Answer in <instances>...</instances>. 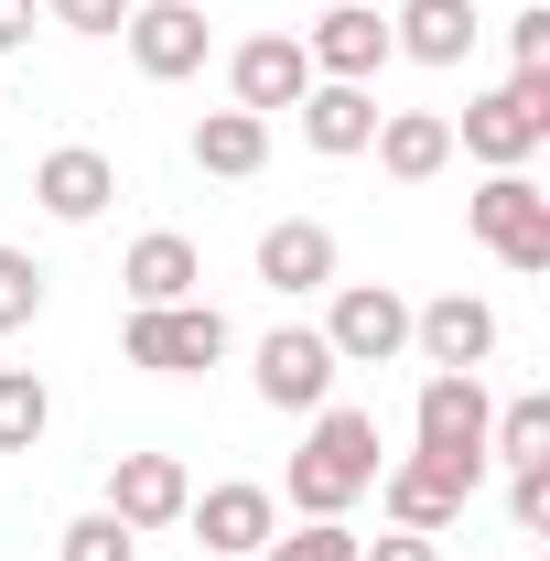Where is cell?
Listing matches in <instances>:
<instances>
[{
  "label": "cell",
  "mask_w": 550,
  "mask_h": 561,
  "mask_svg": "<svg viewBox=\"0 0 550 561\" xmlns=\"http://www.w3.org/2000/svg\"><path fill=\"white\" fill-rule=\"evenodd\" d=\"M378 486V411H313V432H302V454H291V507L302 518H345L356 496Z\"/></svg>",
  "instance_id": "6da1fadb"
},
{
  "label": "cell",
  "mask_w": 550,
  "mask_h": 561,
  "mask_svg": "<svg viewBox=\"0 0 550 561\" xmlns=\"http://www.w3.org/2000/svg\"><path fill=\"white\" fill-rule=\"evenodd\" d=\"M485 421H496V400H485L475 367H432V378H421V411H411L421 465H443L454 486H475L485 476Z\"/></svg>",
  "instance_id": "7a4b0ae2"
},
{
  "label": "cell",
  "mask_w": 550,
  "mask_h": 561,
  "mask_svg": "<svg viewBox=\"0 0 550 561\" xmlns=\"http://www.w3.org/2000/svg\"><path fill=\"white\" fill-rule=\"evenodd\" d=\"M550 140V66L507 76L496 98H465V130H454V151H475L485 173H529V151Z\"/></svg>",
  "instance_id": "3957f363"
},
{
  "label": "cell",
  "mask_w": 550,
  "mask_h": 561,
  "mask_svg": "<svg viewBox=\"0 0 550 561\" xmlns=\"http://www.w3.org/2000/svg\"><path fill=\"white\" fill-rule=\"evenodd\" d=\"M227 346H238V335H227L216 302H151V313H130V335H119V356H130V367H162V378H195V367H216Z\"/></svg>",
  "instance_id": "277c9868"
},
{
  "label": "cell",
  "mask_w": 550,
  "mask_h": 561,
  "mask_svg": "<svg viewBox=\"0 0 550 561\" xmlns=\"http://www.w3.org/2000/svg\"><path fill=\"white\" fill-rule=\"evenodd\" d=\"M465 216H475V238L507 271H550V195L529 173H485L475 195H465Z\"/></svg>",
  "instance_id": "5b68a950"
},
{
  "label": "cell",
  "mask_w": 550,
  "mask_h": 561,
  "mask_svg": "<svg viewBox=\"0 0 550 561\" xmlns=\"http://www.w3.org/2000/svg\"><path fill=\"white\" fill-rule=\"evenodd\" d=\"M313 335L335 346V367H389V356H411V302H400L389 280H345L335 313H324Z\"/></svg>",
  "instance_id": "8992f818"
},
{
  "label": "cell",
  "mask_w": 550,
  "mask_h": 561,
  "mask_svg": "<svg viewBox=\"0 0 550 561\" xmlns=\"http://www.w3.org/2000/svg\"><path fill=\"white\" fill-rule=\"evenodd\" d=\"M184 529L206 540V561H260V540L280 529V496L249 486V476H227V486H206L195 507H184Z\"/></svg>",
  "instance_id": "52a82bcc"
},
{
  "label": "cell",
  "mask_w": 550,
  "mask_h": 561,
  "mask_svg": "<svg viewBox=\"0 0 550 561\" xmlns=\"http://www.w3.org/2000/svg\"><path fill=\"white\" fill-rule=\"evenodd\" d=\"M130 66L151 76V87H173V76L206 66V0H130Z\"/></svg>",
  "instance_id": "ba28073f"
},
{
  "label": "cell",
  "mask_w": 550,
  "mask_h": 561,
  "mask_svg": "<svg viewBox=\"0 0 550 561\" xmlns=\"http://www.w3.org/2000/svg\"><path fill=\"white\" fill-rule=\"evenodd\" d=\"M260 400H271V411H324V400H335V346H324L313 324L260 335Z\"/></svg>",
  "instance_id": "9c48e42d"
},
{
  "label": "cell",
  "mask_w": 550,
  "mask_h": 561,
  "mask_svg": "<svg viewBox=\"0 0 550 561\" xmlns=\"http://www.w3.org/2000/svg\"><path fill=\"white\" fill-rule=\"evenodd\" d=\"M227 87H238V108H249V119H271V108H302V87H313V55H302V33H249V44L227 55Z\"/></svg>",
  "instance_id": "30bf717a"
},
{
  "label": "cell",
  "mask_w": 550,
  "mask_h": 561,
  "mask_svg": "<svg viewBox=\"0 0 550 561\" xmlns=\"http://www.w3.org/2000/svg\"><path fill=\"white\" fill-rule=\"evenodd\" d=\"M302 55H313V76H335V87H367V76L389 66V22L367 0H324V22L302 33Z\"/></svg>",
  "instance_id": "8fae6325"
},
{
  "label": "cell",
  "mask_w": 550,
  "mask_h": 561,
  "mask_svg": "<svg viewBox=\"0 0 550 561\" xmlns=\"http://www.w3.org/2000/svg\"><path fill=\"white\" fill-rule=\"evenodd\" d=\"M184 507H195L184 454H119V465H108V518H130V529H173Z\"/></svg>",
  "instance_id": "7c38bea8"
},
{
  "label": "cell",
  "mask_w": 550,
  "mask_h": 561,
  "mask_svg": "<svg viewBox=\"0 0 550 561\" xmlns=\"http://www.w3.org/2000/svg\"><path fill=\"white\" fill-rule=\"evenodd\" d=\"M411 346L432 356V367H485V356H496V302L432 291V302H411Z\"/></svg>",
  "instance_id": "4fadbf2b"
},
{
  "label": "cell",
  "mask_w": 550,
  "mask_h": 561,
  "mask_svg": "<svg viewBox=\"0 0 550 561\" xmlns=\"http://www.w3.org/2000/svg\"><path fill=\"white\" fill-rule=\"evenodd\" d=\"M378 507H389V529H421V540H443V529H454V518H465V496L475 486H454V476H443V465H378Z\"/></svg>",
  "instance_id": "5bb4252c"
},
{
  "label": "cell",
  "mask_w": 550,
  "mask_h": 561,
  "mask_svg": "<svg viewBox=\"0 0 550 561\" xmlns=\"http://www.w3.org/2000/svg\"><path fill=\"white\" fill-rule=\"evenodd\" d=\"M33 195H44V216L87 227V216H108V195H119V162H108V151H87V140H66V151H44V162H33Z\"/></svg>",
  "instance_id": "9a60e30c"
},
{
  "label": "cell",
  "mask_w": 550,
  "mask_h": 561,
  "mask_svg": "<svg viewBox=\"0 0 550 561\" xmlns=\"http://www.w3.org/2000/svg\"><path fill=\"white\" fill-rule=\"evenodd\" d=\"M475 0H400L389 11V55H411V66H465L475 55Z\"/></svg>",
  "instance_id": "2e32d148"
},
{
  "label": "cell",
  "mask_w": 550,
  "mask_h": 561,
  "mask_svg": "<svg viewBox=\"0 0 550 561\" xmlns=\"http://www.w3.org/2000/svg\"><path fill=\"white\" fill-rule=\"evenodd\" d=\"M260 280H271L280 302H291V291H324V280H335V227H324V216L260 227Z\"/></svg>",
  "instance_id": "e0dca14e"
},
{
  "label": "cell",
  "mask_w": 550,
  "mask_h": 561,
  "mask_svg": "<svg viewBox=\"0 0 550 561\" xmlns=\"http://www.w3.org/2000/svg\"><path fill=\"white\" fill-rule=\"evenodd\" d=\"M302 140H313L324 162L367 151V140H378V98H367V87H335V76H313V87H302Z\"/></svg>",
  "instance_id": "ac0fdd59"
},
{
  "label": "cell",
  "mask_w": 550,
  "mask_h": 561,
  "mask_svg": "<svg viewBox=\"0 0 550 561\" xmlns=\"http://www.w3.org/2000/svg\"><path fill=\"white\" fill-rule=\"evenodd\" d=\"M400 184H432L443 162H454V119L443 108H378V140H367Z\"/></svg>",
  "instance_id": "d6986e66"
},
{
  "label": "cell",
  "mask_w": 550,
  "mask_h": 561,
  "mask_svg": "<svg viewBox=\"0 0 550 561\" xmlns=\"http://www.w3.org/2000/svg\"><path fill=\"white\" fill-rule=\"evenodd\" d=\"M119 280H130V313H151V302H195V280H206V260H195V238H173V227H151L130 260H119Z\"/></svg>",
  "instance_id": "ffe728a7"
},
{
  "label": "cell",
  "mask_w": 550,
  "mask_h": 561,
  "mask_svg": "<svg viewBox=\"0 0 550 561\" xmlns=\"http://www.w3.org/2000/svg\"><path fill=\"white\" fill-rule=\"evenodd\" d=\"M195 162L227 173V184L260 173V162H271V119H249V108H206V119H195Z\"/></svg>",
  "instance_id": "44dd1931"
},
{
  "label": "cell",
  "mask_w": 550,
  "mask_h": 561,
  "mask_svg": "<svg viewBox=\"0 0 550 561\" xmlns=\"http://www.w3.org/2000/svg\"><path fill=\"white\" fill-rule=\"evenodd\" d=\"M44 432H55V389L33 367H0V454H33Z\"/></svg>",
  "instance_id": "7402d4cb"
},
{
  "label": "cell",
  "mask_w": 550,
  "mask_h": 561,
  "mask_svg": "<svg viewBox=\"0 0 550 561\" xmlns=\"http://www.w3.org/2000/svg\"><path fill=\"white\" fill-rule=\"evenodd\" d=\"M55 561H140V529H130V518H108V507H87V518H66Z\"/></svg>",
  "instance_id": "603a6c76"
},
{
  "label": "cell",
  "mask_w": 550,
  "mask_h": 561,
  "mask_svg": "<svg viewBox=\"0 0 550 561\" xmlns=\"http://www.w3.org/2000/svg\"><path fill=\"white\" fill-rule=\"evenodd\" d=\"M529 465V454H550V400H507V411L485 421V465Z\"/></svg>",
  "instance_id": "cb8c5ba5"
},
{
  "label": "cell",
  "mask_w": 550,
  "mask_h": 561,
  "mask_svg": "<svg viewBox=\"0 0 550 561\" xmlns=\"http://www.w3.org/2000/svg\"><path fill=\"white\" fill-rule=\"evenodd\" d=\"M260 561H356V529L345 518H302V529H271Z\"/></svg>",
  "instance_id": "d4e9b609"
},
{
  "label": "cell",
  "mask_w": 550,
  "mask_h": 561,
  "mask_svg": "<svg viewBox=\"0 0 550 561\" xmlns=\"http://www.w3.org/2000/svg\"><path fill=\"white\" fill-rule=\"evenodd\" d=\"M33 313H44V271H33L22 249H0V335H22Z\"/></svg>",
  "instance_id": "484cf974"
},
{
  "label": "cell",
  "mask_w": 550,
  "mask_h": 561,
  "mask_svg": "<svg viewBox=\"0 0 550 561\" xmlns=\"http://www.w3.org/2000/svg\"><path fill=\"white\" fill-rule=\"evenodd\" d=\"M507 518H518L529 540H540V529H550V454H529V465L507 476Z\"/></svg>",
  "instance_id": "4316f807"
},
{
  "label": "cell",
  "mask_w": 550,
  "mask_h": 561,
  "mask_svg": "<svg viewBox=\"0 0 550 561\" xmlns=\"http://www.w3.org/2000/svg\"><path fill=\"white\" fill-rule=\"evenodd\" d=\"M44 22H66V33H119L130 0H44Z\"/></svg>",
  "instance_id": "83f0119b"
},
{
  "label": "cell",
  "mask_w": 550,
  "mask_h": 561,
  "mask_svg": "<svg viewBox=\"0 0 550 561\" xmlns=\"http://www.w3.org/2000/svg\"><path fill=\"white\" fill-rule=\"evenodd\" d=\"M507 55H518V76L550 66V11H518V22H507Z\"/></svg>",
  "instance_id": "f1b7e54d"
},
{
  "label": "cell",
  "mask_w": 550,
  "mask_h": 561,
  "mask_svg": "<svg viewBox=\"0 0 550 561\" xmlns=\"http://www.w3.org/2000/svg\"><path fill=\"white\" fill-rule=\"evenodd\" d=\"M356 561H443L421 529H389V540H356Z\"/></svg>",
  "instance_id": "f546056e"
},
{
  "label": "cell",
  "mask_w": 550,
  "mask_h": 561,
  "mask_svg": "<svg viewBox=\"0 0 550 561\" xmlns=\"http://www.w3.org/2000/svg\"><path fill=\"white\" fill-rule=\"evenodd\" d=\"M33 22H44V0H0V55H22V44H33Z\"/></svg>",
  "instance_id": "4dcf8cb0"
}]
</instances>
